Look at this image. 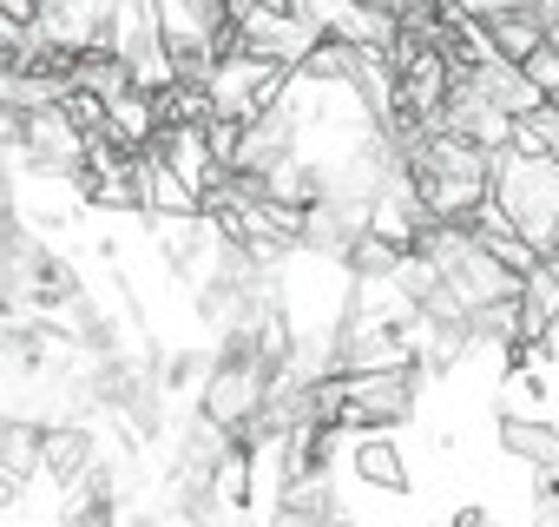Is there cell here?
Masks as SVG:
<instances>
[{
  "label": "cell",
  "mask_w": 559,
  "mask_h": 527,
  "mask_svg": "<svg viewBox=\"0 0 559 527\" xmlns=\"http://www.w3.org/2000/svg\"><path fill=\"white\" fill-rule=\"evenodd\" d=\"M0 475H8V501L27 494V481L40 475V422H27V415L0 422Z\"/></svg>",
  "instance_id": "9"
},
{
  "label": "cell",
  "mask_w": 559,
  "mask_h": 527,
  "mask_svg": "<svg viewBox=\"0 0 559 527\" xmlns=\"http://www.w3.org/2000/svg\"><path fill=\"white\" fill-rule=\"evenodd\" d=\"M441 527H493V514H487L480 501H467V507H454V514H448Z\"/></svg>",
  "instance_id": "11"
},
{
  "label": "cell",
  "mask_w": 559,
  "mask_h": 527,
  "mask_svg": "<svg viewBox=\"0 0 559 527\" xmlns=\"http://www.w3.org/2000/svg\"><path fill=\"white\" fill-rule=\"evenodd\" d=\"M106 54L145 86V93H165L178 73H171V47H165V27H158V8L152 0H126V8H112V40Z\"/></svg>",
  "instance_id": "3"
},
{
  "label": "cell",
  "mask_w": 559,
  "mask_h": 527,
  "mask_svg": "<svg viewBox=\"0 0 559 527\" xmlns=\"http://www.w3.org/2000/svg\"><path fill=\"white\" fill-rule=\"evenodd\" d=\"M86 468H99L93 429H86V422H40V481L67 488V481H80Z\"/></svg>",
  "instance_id": "6"
},
{
  "label": "cell",
  "mask_w": 559,
  "mask_h": 527,
  "mask_svg": "<svg viewBox=\"0 0 559 527\" xmlns=\"http://www.w3.org/2000/svg\"><path fill=\"white\" fill-rule=\"evenodd\" d=\"M349 402H343V435H395L421 415V370H376V376H343Z\"/></svg>",
  "instance_id": "2"
},
{
  "label": "cell",
  "mask_w": 559,
  "mask_h": 527,
  "mask_svg": "<svg viewBox=\"0 0 559 527\" xmlns=\"http://www.w3.org/2000/svg\"><path fill=\"white\" fill-rule=\"evenodd\" d=\"M520 73L533 80V93H539L546 106H559V54H552V47H539V54H533V60H526Z\"/></svg>",
  "instance_id": "10"
},
{
  "label": "cell",
  "mask_w": 559,
  "mask_h": 527,
  "mask_svg": "<svg viewBox=\"0 0 559 527\" xmlns=\"http://www.w3.org/2000/svg\"><path fill=\"white\" fill-rule=\"evenodd\" d=\"M349 475H356L362 488H376V494H408V481H415L408 448H402L395 435H362V442L349 448Z\"/></svg>",
  "instance_id": "7"
},
{
  "label": "cell",
  "mask_w": 559,
  "mask_h": 527,
  "mask_svg": "<svg viewBox=\"0 0 559 527\" xmlns=\"http://www.w3.org/2000/svg\"><path fill=\"white\" fill-rule=\"evenodd\" d=\"M474 86H480V99H487L493 113H507L513 126H520V119H539V113H546V99L533 93V80H526V73L513 67V60H493V67H480V73H474Z\"/></svg>",
  "instance_id": "8"
},
{
  "label": "cell",
  "mask_w": 559,
  "mask_h": 527,
  "mask_svg": "<svg viewBox=\"0 0 559 527\" xmlns=\"http://www.w3.org/2000/svg\"><path fill=\"white\" fill-rule=\"evenodd\" d=\"M539 14H546V47L559 54V8H539Z\"/></svg>",
  "instance_id": "12"
},
{
  "label": "cell",
  "mask_w": 559,
  "mask_h": 527,
  "mask_svg": "<svg viewBox=\"0 0 559 527\" xmlns=\"http://www.w3.org/2000/svg\"><path fill=\"white\" fill-rule=\"evenodd\" d=\"M474 14H480V27L493 34V54L513 60V67H526V60L546 47V14L526 8V0H507V8L493 0V8H474Z\"/></svg>",
  "instance_id": "5"
},
{
  "label": "cell",
  "mask_w": 559,
  "mask_h": 527,
  "mask_svg": "<svg viewBox=\"0 0 559 527\" xmlns=\"http://www.w3.org/2000/svg\"><path fill=\"white\" fill-rule=\"evenodd\" d=\"M270 389H276V370L257 363V356H217L211 376L198 383V422H211L217 435H230L237 448H250L263 409H270Z\"/></svg>",
  "instance_id": "1"
},
{
  "label": "cell",
  "mask_w": 559,
  "mask_h": 527,
  "mask_svg": "<svg viewBox=\"0 0 559 527\" xmlns=\"http://www.w3.org/2000/svg\"><path fill=\"white\" fill-rule=\"evenodd\" d=\"M493 442L507 461H520L526 475H559V422L552 415H533V409H500L493 422Z\"/></svg>",
  "instance_id": "4"
}]
</instances>
